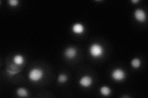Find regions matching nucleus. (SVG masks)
Returning a JSON list of instances; mask_svg holds the SVG:
<instances>
[{
  "mask_svg": "<svg viewBox=\"0 0 148 98\" xmlns=\"http://www.w3.org/2000/svg\"><path fill=\"white\" fill-rule=\"evenodd\" d=\"M141 62L140 58H133L131 62V66L134 69H138L141 66Z\"/></svg>",
  "mask_w": 148,
  "mask_h": 98,
  "instance_id": "nucleus-11",
  "label": "nucleus"
},
{
  "mask_svg": "<svg viewBox=\"0 0 148 98\" xmlns=\"http://www.w3.org/2000/svg\"><path fill=\"white\" fill-rule=\"evenodd\" d=\"M72 31L74 34H82L85 31V26L80 23H76L72 25Z\"/></svg>",
  "mask_w": 148,
  "mask_h": 98,
  "instance_id": "nucleus-7",
  "label": "nucleus"
},
{
  "mask_svg": "<svg viewBox=\"0 0 148 98\" xmlns=\"http://www.w3.org/2000/svg\"><path fill=\"white\" fill-rule=\"evenodd\" d=\"M44 76V72L42 69L39 68H32L29 72V80L34 82H38L43 78Z\"/></svg>",
  "mask_w": 148,
  "mask_h": 98,
  "instance_id": "nucleus-2",
  "label": "nucleus"
},
{
  "mask_svg": "<svg viewBox=\"0 0 148 98\" xmlns=\"http://www.w3.org/2000/svg\"><path fill=\"white\" fill-rule=\"evenodd\" d=\"M80 85L83 88H88L92 84V78L90 76H85L80 78L79 82Z\"/></svg>",
  "mask_w": 148,
  "mask_h": 98,
  "instance_id": "nucleus-5",
  "label": "nucleus"
},
{
  "mask_svg": "<svg viewBox=\"0 0 148 98\" xmlns=\"http://www.w3.org/2000/svg\"><path fill=\"white\" fill-rule=\"evenodd\" d=\"M6 71H7V72L8 74H10L11 76H14V75H16V74H17V73L20 72V71H15V70H12V69H9V68H6Z\"/></svg>",
  "mask_w": 148,
  "mask_h": 98,
  "instance_id": "nucleus-14",
  "label": "nucleus"
},
{
  "mask_svg": "<svg viewBox=\"0 0 148 98\" xmlns=\"http://www.w3.org/2000/svg\"><path fill=\"white\" fill-rule=\"evenodd\" d=\"M100 94L103 96H109L111 94L110 88L107 86H103L99 89Z\"/></svg>",
  "mask_w": 148,
  "mask_h": 98,
  "instance_id": "nucleus-9",
  "label": "nucleus"
},
{
  "mask_svg": "<svg viewBox=\"0 0 148 98\" xmlns=\"http://www.w3.org/2000/svg\"><path fill=\"white\" fill-rule=\"evenodd\" d=\"M8 4L11 7H14L18 5V4H19V1H18V0H9Z\"/></svg>",
  "mask_w": 148,
  "mask_h": 98,
  "instance_id": "nucleus-13",
  "label": "nucleus"
},
{
  "mask_svg": "<svg viewBox=\"0 0 148 98\" xmlns=\"http://www.w3.org/2000/svg\"><path fill=\"white\" fill-rule=\"evenodd\" d=\"M134 17L138 22H145L146 20V14L142 9H137L134 12Z\"/></svg>",
  "mask_w": 148,
  "mask_h": 98,
  "instance_id": "nucleus-4",
  "label": "nucleus"
},
{
  "mask_svg": "<svg viewBox=\"0 0 148 98\" xmlns=\"http://www.w3.org/2000/svg\"><path fill=\"white\" fill-rule=\"evenodd\" d=\"M68 80L67 76L64 74H61L59 75L58 77V82L60 83H66Z\"/></svg>",
  "mask_w": 148,
  "mask_h": 98,
  "instance_id": "nucleus-12",
  "label": "nucleus"
},
{
  "mask_svg": "<svg viewBox=\"0 0 148 98\" xmlns=\"http://www.w3.org/2000/svg\"><path fill=\"white\" fill-rule=\"evenodd\" d=\"M139 2H140L139 0H132V3H137Z\"/></svg>",
  "mask_w": 148,
  "mask_h": 98,
  "instance_id": "nucleus-15",
  "label": "nucleus"
},
{
  "mask_svg": "<svg viewBox=\"0 0 148 98\" xmlns=\"http://www.w3.org/2000/svg\"><path fill=\"white\" fill-rule=\"evenodd\" d=\"M16 93L18 96L21 97H25L29 96V93L25 88H18L17 90Z\"/></svg>",
  "mask_w": 148,
  "mask_h": 98,
  "instance_id": "nucleus-10",
  "label": "nucleus"
},
{
  "mask_svg": "<svg viewBox=\"0 0 148 98\" xmlns=\"http://www.w3.org/2000/svg\"><path fill=\"white\" fill-rule=\"evenodd\" d=\"M25 59L22 55L17 54L13 57V63L17 66H21L24 63Z\"/></svg>",
  "mask_w": 148,
  "mask_h": 98,
  "instance_id": "nucleus-8",
  "label": "nucleus"
},
{
  "mask_svg": "<svg viewBox=\"0 0 148 98\" xmlns=\"http://www.w3.org/2000/svg\"><path fill=\"white\" fill-rule=\"evenodd\" d=\"M77 55V50L75 48L73 47H69L67 48L64 51V56L69 59H72Z\"/></svg>",
  "mask_w": 148,
  "mask_h": 98,
  "instance_id": "nucleus-6",
  "label": "nucleus"
},
{
  "mask_svg": "<svg viewBox=\"0 0 148 98\" xmlns=\"http://www.w3.org/2000/svg\"><path fill=\"white\" fill-rule=\"evenodd\" d=\"M111 77L116 82H122L126 77V73L120 68L114 69L111 72Z\"/></svg>",
  "mask_w": 148,
  "mask_h": 98,
  "instance_id": "nucleus-3",
  "label": "nucleus"
},
{
  "mask_svg": "<svg viewBox=\"0 0 148 98\" xmlns=\"http://www.w3.org/2000/svg\"><path fill=\"white\" fill-rule=\"evenodd\" d=\"M89 53L92 58H99L103 55L104 49L100 44L93 43L90 46Z\"/></svg>",
  "mask_w": 148,
  "mask_h": 98,
  "instance_id": "nucleus-1",
  "label": "nucleus"
}]
</instances>
